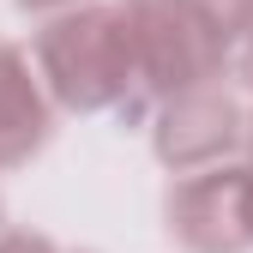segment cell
<instances>
[{
  "mask_svg": "<svg viewBox=\"0 0 253 253\" xmlns=\"http://www.w3.org/2000/svg\"><path fill=\"white\" fill-rule=\"evenodd\" d=\"M199 6H205V18L217 24V37H223L229 48L253 42V0H199Z\"/></svg>",
  "mask_w": 253,
  "mask_h": 253,
  "instance_id": "cell-5",
  "label": "cell"
},
{
  "mask_svg": "<svg viewBox=\"0 0 253 253\" xmlns=\"http://www.w3.org/2000/svg\"><path fill=\"white\" fill-rule=\"evenodd\" d=\"M169 235L193 253L253 247V169H199L169 193Z\"/></svg>",
  "mask_w": 253,
  "mask_h": 253,
  "instance_id": "cell-2",
  "label": "cell"
},
{
  "mask_svg": "<svg viewBox=\"0 0 253 253\" xmlns=\"http://www.w3.org/2000/svg\"><path fill=\"white\" fill-rule=\"evenodd\" d=\"M18 6H24V12H60V18H67V12L84 6V0H18Z\"/></svg>",
  "mask_w": 253,
  "mask_h": 253,
  "instance_id": "cell-7",
  "label": "cell"
},
{
  "mask_svg": "<svg viewBox=\"0 0 253 253\" xmlns=\"http://www.w3.org/2000/svg\"><path fill=\"white\" fill-rule=\"evenodd\" d=\"M42 139H48V103L37 90L30 54L0 42V169L24 163Z\"/></svg>",
  "mask_w": 253,
  "mask_h": 253,
  "instance_id": "cell-4",
  "label": "cell"
},
{
  "mask_svg": "<svg viewBox=\"0 0 253 253\" xmlns=\"http://www.w3.org/2000/svg\"><path fill=\"white\" fill-rule=\"evenodd\" d=\"M247 133L241 103L229 97L223 84H199V90H181L163 109V126H157V157L169 169H217L223 157L235 151V139Z\"/></svg>",
  "mask_w": 253,
  "mask_h": 253,
  "instance_id": "cell-3",
  "label": "cell"
},
{
  "mask_svg": "<svg viewBox=\"0 0 253 253\" xmlns=\"http://www.w3.org/2000/svg\"><path fill=\"white\" fill-rule=\"evenodd\" d=\"M42 79L67 109H115L121 121L145 115L139 90V42H133V12L126 0L115 6H79L54 18L37 37Z\"/></svg>",
  "mask_w": 253,
  "mask_h": 253,
  "instance_id": "cell-1",
  "label": "cell"
},
{
  "mask_svg": "<svg viewBox=\"0 0 253 253\" xmlns=\"http://www.w3.org/2000/svg\"><path fill=\"white\" fill-rule=\"evenodd\" d=\"M0 253H54L42 235H6V241H0Z\"/></svg>",
  "mask_w": 253,
  "mask_h": 253,
  "instance_id": "cell-6",
  "label": "cell"
}]
</instances>
